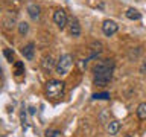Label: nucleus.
I'll return each mask as SVG.
<instances>
[{"instance_id":"nucleus-1","label":"nucleus","mask_w":146,"mask_h":137,"mask_svg":"<svg viewBox=\"0 0 146 137\" xmlns=\"http://www.w3.org/2000/svg\"><path fill=\"white\" fill-rule=\"evenodd\" d=\"M113 72H114V61L113 59H102L94 66V76L93 82L98 87L107 85L113 79Z\"/></svg>"},{"instance_id":"nucleus-13","label":"nucleus","mask_w":146,"mask_h":137,"mask_svg":"<svg viewBox=\"0 0 146 137\" xmlns=\"http://www.w3.org/2000/svg\"><path fill=\"white\" fill-rule=\"evenodd\" d=\"M14 73H15V76H21L25 73V64L21 61H17L14 64Z\"/></svg>"},{"instance_id":"nucleus-9","label":"nucleus","mask_w":146,"mask_h":137,"mask_svg":"<svg viewBox=\"0 0 146 137\" xmlns=\"http://www.w3.org/2000/svg\"><path fill=\"white\" fill-rule=\"evenodd\" d=\"M55 66H56V64H55L53 58H52V55H49V57H44V58H43V61H41V67H43L46 72H50Z\"/></svg>"},{"instance_id":"nucleus-19","label":"nucleus","mask_w":146,"mask_h":137,"mask_svg":"<svg viewBox=\"0 0 146 137\" xmlns=\"http://www.w3.org/2000/svg\"><path fill=\"white\" fill-rule=\"evenodd\" d=\"M125 137H132V136H125Z\"/></svg>"},{"instance_id":"nucleus-7","label":"nucleus","mask_w":146,"mask_h":137,"mask_svg":"<svg viewBox=\"0 0 146 137\" xmlns=\"http://www.w3.org/2000/svg\"><path fill=\"white\" fill-rule=\"evenodd\" d=\"M21 53H23V57H25L26 59H34V53H35V44L34 43H27L25 47L21 49Z\"/></svg>"},{"instance_id":"nucleus-6","label":"nucleus","mask_w":146,"mask_h":137,"mask_svg":"<svg viewBox=\"0 0 146 137\" xmlns=\"http://www.w3.org/2000/svg\"><path fill=\"white\" fill-rule=\"evenodd\" d=\"M68 32H70V35L72 37H79L81 35V25H79V21H78V18H70L68 20Z\"/></svg>"},{"instance_id":"nucleus-11","label":"nucleus","mask_w":146,"mask_h":137,"mask_svg":"<svg viewBox=\"0 0 146 137\" xmlns=\"http://www.w3.org/2000/svg\"><path fill=\"white\" fill-rule=\"evenodd\" d=\"M126 18H129V20H140L141 18V14L137 11L134 8H129L126 11Z\"/></svg>"},{"instance_id":"nucleus-12","label":"nucleus","mask_w":146,"mask_h":137,"mask_svg":"<svg viewBox=\"0 0 146 137\" xmlns=\"http://www.w3.org/2000/svg\"><path fill=\"white\" fill-rule=\"evenodd\" d=\"M137 116H139V119H141V120H146V102L140 104L139 107H137Z\"/></svg>"},{"instance_id":"nucleus-14","label":"nucleus","mask_w":146,"mask_h":137,"mask_svg":"<svg viewBox=\"0 0 146 137\" xmlns=\"http://www.w3.org/2000/svg\"><path fill=\"white\" fill-rule=\"evenodd\" d=\"M27 31H29V25H27L26 21L18 23V32H20L21 35H26V34H27Z\"/></svg>"},{"instance_id":"nucleus-3","label":"nucleus","mask_w":146,"mask_h":137,"mask_svg":"<svg viewBox=\"0 0 146 137\" xmlns=\"http://www.w3.org/2000/svg\"><path fill=\"white\" fill-rule=\"evenodd\" d=\"M72 67H73V57L70 53H66L58 59L56 66H55V70H56L58 75H67Z\"/></svg>"},{"instance_id":"nucleus-4","label":"nucleus","mask_w":146,"mask_h":137,"mask_svg":"<svg viewBox=\"0 0 146 137\" xmlns=\"http://www.w3.org/2000/svg\"><path fill=\"white\" fill-rule=\"evenodd\" d=\"M53 21L59 29H64L67 25H68V18H67V14L64 9H56L53 12Z\"/></svg>"},{"instance_id":"nucleus-15","label":"nucleus","mask_w":146,"mask_h":137,"mask_svg":"<svg viewBox=\"0 0 146 137\" xmlns=\"http://www.w3.org/2000/svg\"><path fill=\"white\" fill-rule=\"evenodd\" d=\"M93 99H110V93H107V91H105V93H96V94H93Z\"/></svg>"},{"instance_id":"nucleus-2","label":"nucleus","mask_w":146,"mask_h":137,"mask_svg":"<svg viewBox=\"0 0 146 137\" xmlns=\"http://www.w3.org/2000/svg\"><path fill=\"white\" fill-rule=\"evenodd\" d=\"M64 82L58 79H52L46 84V94L50 99H58L64 94Z\"/></svg>"},{"instance_id":"nucleus-10","label":"nucleus","mask_w":146,"mask_h":137,"mask_svg":"<svg viewBox=\"0 0 146 137\" xmlns=\"http://www.w3.org/2000/svg\"><path fill=\"white\" fill-rule=\"evenodd\" d=\"M119 130H120V122L119 120H111L107 125V131H108L110 136H116L119 132Z\"/></svg>"},{"instance_id":"nucleus-16","label":"nucleus","mask_w":146,"mask_h":137,"mask_svg":"<svg viewBox=\"0 0 146 137\" xmlns=\"http://www.w3.org/2000/svg\"><path fill=\"white\" fill-rule=\"evenodd\" d=\"M59 134H61V132L58 130H47L46 131V137H59Z\"/></svg>"},{"instance_id":"nucleus-8","label":"nucleus","mask_w":146,"mask_h":137,"mask_svg":"<svg viewBox=\"0 0 146 137\" xmlns=\"http://www.w3.org/2000/svg\"><path fill=\"white\" fill-rule=\"evenodd\" d=\"M27 12H29V15L32 20H38L40 18V12H41V9L38 5H35V3H31L29 6H27Z\"/></svg>"},{"instance_id":"nucleus-5","label":"nucleus","mask_w":146,"mask_h":137,"mask_svg":"<svg viewBox=\"0 0 146 137\" xmlns=\"http://www.w3.org/2000/svg\"><path fill=\"white\" fill-rule=\"evenodd\" d=\"M117 29H119L117 23L113 21V20H105L104 25H102V32H104V34L107 35V37L114 35V34L117 32Z\"/></svg>"},{"instance_id":"nucleus-18","label":"nucleus","mask_w":146,"mask_h":137,"mask_svg":"<svg viewBox=\"0 0 146 137\" xmlns=\"http://www.w3.org/2000/svg\"><path fill=\"white\" fill-rule=\"evenodd\" d=\"M140 72H141V73H146V63H143V64H141V67H140Z\"/></svg>"},{"instance_id":"nucleus-17","label":"nucleus","mask_w":146,"mask_h":137,"mask_svg":"<svg viewBox=\"0 0 146 137\" xmlns=\"http://www.w3.org/2000/svg\"><path fill=\"white\" fill-rule=\"evenodd\" d=\"M5 57H6V59L9 63L14 61V53L11 52V49H5Z\"/></svg>"}]
</instances>
